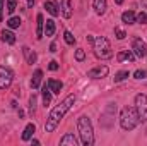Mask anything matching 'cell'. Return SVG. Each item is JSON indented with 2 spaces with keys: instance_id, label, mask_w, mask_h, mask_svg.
<instances>
[{
  "instance_id": "cell-1",
  "label": "cell",
  "mask_w": 147,
  "mask_h": 146,
  "mask_svg": "<svg viewBox=\"0 0 147 146\" xmlns=\"http://www.w3.org/2000/svg\"><path fill=\"white\" fill-rule=\"evenodd\" d=\"M74 102H75V96L74 95H69L63 102H60L55 108L50 112V115L46 119V124H45V131L46 132H53L57 129V126L60 124V120L63 119V115L70 110V107L74 105Z\"/></svg>"
},
{
  "instance_id": "cell-2",
  "label": "cell",
  "mask_w": 147,
  "mask_h": 146,
  "mask_svg": "<svg viewBox=\"0 0 147 146\" xmlns=\"http://www.w3.org/2000/svg\"><path fill=\"white\" fill-rule=\"evenodd\" d=\"M77 129H79V134H80V141L84 146H92L94 143V132H92V124L91 120L82 115L77 119Z\"/></svg>"
},
{
  "instance_id": "cell-3",
  "label": "cell",
  "mask_w": 147,
  "mask_h": 146,
  "mask_svg": "<svg viewBox=\"0 0 147 146\" xmlns=\"http://www.w3.org/2000/svg\"><path fill=\"white\" fill-rule=\"evenodd\" d=\"M140 119H139V113L135 107H125L121 110V115H120V126L123 131H132L139 126Z\"/></svg>"
},
{
  "instance_id": "cell-4",
  "label": "cell",
  "mask_w": 147,
  "mask_h": 146,
  "mask_svg": "<svg viewBox=\"0 0 147 146\" xmlns=\"http://www.w3.org/2000/svg\"><path fill=\"white\" fill-rule=\"evenodd\" d=\"M92 45H94V53H96V57H98V59H110L111 55H113V53H111L110 41H108L105 36L94 38Z\"/></svg>"
},
{
  "instance_id": "cell-5",
  "label": "cell",
  "mask_w": 147,
  "mask_h": 146,
  "mask_svg": "<svg viewBox=\"0 0 147 146\" xmlns=\"http://www.w3.org/2000/svg\"><path fill=\"white\" fill-rule=\"evenodd\" d=\"M135 110L139 113L140 122H147V96L146 95H137L135 96Z\"/></svg>"
},
{
  "instance_id": "cell-6",
  "label": "cell",
  "mask_w": 147,
  "mask_h": 146,
  "mask_svg": "<svg viewBox=\"0 0 147 146\" xmlns=\"http://www.w3.org/2000/svg\"><path fill=\"white\" fill-rule=\"evenodd\" d=\"M14 81V72L10 67H5V65H0V89H7L10 88Z\"/></svg>"
},
{
  "instance_id": "cell-7",
  "label": "cell",
  "mask_w": 147,
  "mask_h": 146,
  "mask_svg": "<svg viewBox=\"0 0 147 146\" xmlns=\"http://www.w3.org/2000/svg\"><path fill=\"white\" fill-rule=\"evenodd\" d=\"M132 50L135 52V55L146 57L147 55V43H144L140 38H134V41H132Z\"/></svg>"
},
{
  "instance_id": "cell-8",
  "label": "cell",
  "mask_w": 147,
  "mask_h": 146,
  "mask_svg": "<svg viewBox=\"0 0 147 146\" xmlns=\"http://www.w3.org/2000/svg\"><path fill=\"white\" fill-rule=\"evenodd\" d=\"M108 72H110V69L106 65H98V67H94V69H91L87 72V77H91V79H103V77L108 76Z\"/></svg>"
},
{
  "instance_id": "cell-9",
  "label": "cell",
  "mask_w": 147,
  "mask_h": 146,
  "mask_svg": "<svg viewBox=\"0 0 147 146\" xmlns=\"http://www.w3.org/2000/svg\"><path fill=\"white\" fill-rule=\"evenodd\" d=\"M62 16L65 19L72 17V0H62Z\"/></svg>"
},
{
  "instance_id": "cell-10",
  "label": "cell",
  "mask_w": 147,
  "mask_h": 146,
  "mask_svg": "<svg viewBox=\"0 0 147 146\" xmlns=\"http://www.w3.org/2000/svg\"><path fill=\"white\" fill-rule=\"evenodd\" d=\"M92 5H94L96 14H99V16H103V14L106 12V7H108L106 0H94V2H92Z\"/></svg>"
},
{
  "instance_id": "cell-11",
  "label": "cell",
  "mask_w": 147,
  "mask_h": 146,
  "mask_svg": "<svg viewBox=\"0 0 147 146\" xmlns=\"http://www.w3.org/2000/svg\"><path fill=\"white\" fill-rule=\"evenodd\" d=\"M36 21H38V24H36V38L38 40H41L43 35H45V21H43V16H41V14H38Z\"/></svg>"
},
{
  "instance_id": "cell-12",
  "label": "cell",
  "mask_w": 147,
  "mask_h": 146,
  "mask_svg": "<svg viewBox=\"0 0 147 146\" xmlns=\"http://www.w3.org/2000/svg\"><path fill=\"white\" fill-rule=\"evenodd\" d=\"M45 9H46V10H48V12H50L53 17H57V16L60 14V10H58V5H57L55 2H51V0H46V2H45Z\"/></svg>"
},
{
  "instance_id": "cell-13",
  "label": "cell",
  "mask_w": 147,
  "mask_h": 146,
  "mask_svg": "<svg viewBox=\"0 0 147 146\" xmlns=\"http://www.w3.org/2000/svg\"><path fill=\"white\" fill-rule=\"evenodd\" d=\"M135 19H137V16H135L134 10H127V12L121 14V21L125 24H135Z\"/></svg>"
},
{
  "instance_id": "cell-14",
  "label": "cell",
  "mask_w": 147,
  "mask_h": 146,
  "mask_svg": "<svg viewBox=\"0 0 147 146\" xmlns=\"http://www.w3.org/2000/svg\"><path fill=\"white\" fill-rule=\"evenodd\" d=\"M48 88H50L51 93H60L62 88H63V83L62 81H57V79H50L48 81Z\"/></svg>"
},
{
  "instance_id": "cell-15",
  "label": "cell",
  "mask_w": 147,
  "mask_h": 146,
  "mask_svg": "<svg viewBox=\"0 0 147 146\" xmlns=\"http://www.w3.org/2000/svg\"><path fill=\"white\" fill-rule=\"evenodd\" d=\"M41 79H43V71H34L33 74V79H31V88L33 89H38L39 88V84H41Z\"/></svg>"
},
{
  "instance_id": "cell-16",
  "label": "cell",
  "mask_w": 147,
  "mask_h": 146,
  "mask_svg": "<svg viewBox=\"0 0 147 146\" xmlns=\"http://www.w3.org/2000/svg\"><path fill=\"white\" fill-rule=\"evenodd\" d=\"M134 59H135V55H134L130 50H123V52H120V53L116 55V60H118V62H123V60H130V62H132Z\"/></svg>"
},
{
  "instance_id": "cell-17",
  "label": "cell",
  "mask_w": 147,
  "mask_h": 146,
  "mask_svg": "<svg viewBox=\"0 0 147 146\" xmlns=\"http://www.w3.org/2000/svg\"><path fill=\"white\" fill-rule=\"evenodd\" d=\"M45 35L46 36H53L55 35V21L53 19H46V23H45Z\"/></svg>"
},
{
  "instance_id": "cell-18",
  "label": "cell",
  "mask_w": 147,
  "mask_h": 146,
  "mask_svg": "<svg viewBox=\"0 0 147 146\" xmlns=\"http://www.w3.org/2000/svg\"><path fill=\"white\" fill-rule=\"evenodd\" d=\"M34 131H36V126H34V124H28L26 129H24V132H22V139H24V141H29L31 136L34 134Z\"/></svg>"
},
{
  "instance_id": "cell-19",
  "label": "cell",
  "mask_w": 147,
  "mask_h": 146,
  "mask_svg": "<svg viewBox=\"0 0 147 146\" xmlns=\"http://www.w3.org/2000/svg\"><path fill=\"white\" fill-rule=\"evenodd\" d=\"M0 36H2V40H3L5 43H9V45H14V43H16V36H14V33L9 31V29H3Z\"/></svg>"
},
{
  "instance_id": "cell-20",
  "label": "cell",
  "mask_w": 147,
  "mask_h": 146,
  "mask_svg": "<svg viewBox=\"0 0 147 146\" xmlns=\"http://www.w3.org/2000/svg\"><path fill=\"white\" fill-rule=\"evenodd\" d=\"M60 145L62 146H77V139H75V136L74 134H67V136H63L62 139H60Z\"/></svg>"
},
{
  "instance_id": "cell-21",
  "label": "cell",
  "mask_w": 147,
  "mask_h": 146,
  "mask_svg": "<svg viewBox=\"0 0 147 146\" xmlns=\"http://www.w3.org/2000/svg\"><path fill=\"white\" fill-rule=\"evenodd\" d=\"M41 93H43V105H45V107H48V105H50V102H51V91H50V88L45 84V86H43V89H41Z\"/></svg>"
},
{
  "instance_id": "cell-22",
  "label": "cell",
  "mask_w": 147,
  "mask_h": 146,
  "mask_svg": "<svg viewBox=\"0 0 147 146\" xmlns=\"http://www.w3.org/2000/svg\"><path fill=\"white\" fill-rule=\"evenodd\" d=\"M22 53L26 55V59H28V64H34V62H36L38 55L34 53V52H31L28 46H24V48H22Z\"/></svg>"
},
{
  "instance_id": "cell-23",
  "label": "cell",
  "mask_w": 147,
  "mask_h": 146,
  "mask_svg": "<svg viewBox=\"0 0 147 146\" xmlns=\"http://www.w3.org/2000/svg\"><path fill=\"white\" fill-rule=\"evenodd\" d=\"M7 26H9L10 29H16V28L21 26V19H19V17H10V19L7 21Z\"/></svg>"
},
{
  "instance_id": "cell-24",
  "label": "cell",
  "mask_w": 147,
  "mask_h": 146,
  "mask_svg": "<svg viewBox=\"0 0 147 146\" xmlns=\"http://www.w3.org/2000/svg\"><path fill=\"white\" fill-rule=\"evenodd\" d=\"M127 77H128V71H120V72L115 74V83H121Z\"/></svg>"
},
{
  "instance_id": "cell-25",
  "label": "cell",
  "mask_w": 147,
  "mask_h": 146,
  "mask_svg": "<svg viewBox=\"0 0 147 146\" xmlns=\"http://www.w3.org/2000/svg\"><path fill=\"white\" fill-rule=\"evenodd\" d=\"M16 9H17V2H16V0H7V12L12 14Z\"/></svg>"
},
{
  "instance_id": "cell-26",
  "label": "cell",
  "mask_w": 147,
  "mask_h": 146,
  "mask_svg": "<svg viewBox=\"0 0 147 146\" xmlns=\"http://www.w3.org/2000/svg\"><path fill=\"white\" fill-rule=\"evenodd\" d=\"M34 110H36V95H31V98H29V112L34 113Z\"/></svg>"
},
{
  "instance_id": "cell-27",
  "label": "cell",
  "mask_w": 147,
  "mask_h": 146,
  "mask_svg": "<svg viewBox=\"0 0 147 146\" xmlns=\"http://www.w3.org/2000/svg\"><path fill=\"white\" fill-rule=\"evenodd\" d=\"M63 36H65L67 45H74V43H75V38H74V35L70 33V31H65V33H63Z\"/></svg>"
},
{
  "instance_id": "cell-28",
  "label": "cell",
  "mask_w": 147,
  "mask_h": 146,
  "mask_svg": "<svg viewBox=\"0 0 147 146\" xmlns=\"http://www.w3.org/2000/svg\"><path fill=\"white\" fill-rule=\"evenodd\" d=\"M84 59H86V52H84L82 48H79V50L75 52V60H77V62H82Z\"/></svg>"
},
{
  "instance_id": "cell-29",
  "label": "cell",
  "mask_w": 147,
  "mask_h": 146,
  "mask_svg": "<svg viewBox=\"0 0 147 146\" xmlns=\"http://www.w3.org/2000/svg\"><path fill=\"white\" fill-rule=\"evenodd\" d=\"M135 23H139V24H146L147 23V14L146 12H140V14L137 16V19H135Z\"/></svg>"
},
{
  "instance_id": "cell-30",
  "label": "cell",
  "mask_w": 147,
  "mask_h": 146,
  "mask_svg": "<svg viewBox=\"0 0 147 146\" xmlns=\"http://www.w3.org/2000/svg\"><path fill=\"white\" fill-rule=\"evenodd\" d=\"M146 76H147V72H146V71H140V69L134 72V77H135V79H144Z\"/></svg>"
},
{
  "instance_id": "cell-31",
  "label": "cell",
  "mask_w": 147,
  "mask_h": 146,
  "mask_svg": "<svg viewBox=\"0 0 147 146\" xmlns=\"http://www.w3.org/2000/svg\"><path fill=\"white\" fill-rule=\"evenodd\" d=\"M115 35H116L118 40H123V38L127 36V35H125V31H123V29H120V28H116V29H115Z\"/></svg>"
},
{
  "instance_id": "cell-32",
  "label": "cell",
  "mask_w": 147,
  "mask_h": 146,
  "mask_svg": "<svg viewBox=\"0 0 147 146\" xmlns=\"http://www.w3.org/2000/svg\"><path fill=\"white\" fill-rule=\"evenodd\" d=\"M48 67H50V71H58V62L57 60H51Z\"/></svg>"
},
{
  "instance_id": "cell-33",
  "label": "cell",
  "mask_w": 147,
  "mask_h": 146,
  "mask_svg": "<svg viewBox=\"0 0 147 146\" xmlns=\"http://www.w3.org/2000/svg\"><path fill=\"white\" fill-rule=\"evenodd\" d=\"M3 2L5 0H0V19H3Z\"/></svg>"
},
{
  "instance_id": "cell-34",
  "label": "cell",
  "mask_w": 147,
  "mask_h": 146,
  "mask_svg": "<svg viewBox=\"0 0 147 146\" xmlns=\"http://www.w3.org/2000/svg\"><path fill=\"white\" fill-rule=\"evenodd\" d=\"M50 52H57V45H55V43L50 45Z\"/></svg>"
},
{
  "instance_id": "cell-35",
  "label": "cell",
  "mask_w": 147,
  "mask_h": 146,
  "mask_svg": "<svg viewBox=\"0 0 147 146\" xmlns=\"http://www.w3.org/2000/svg\"><path fill=\"white\" fill-rule=\"evenodd\" d=\"M28 5H29V7H33V5H34V0H28Z\"/></svg>"
},
{
  "instance_id": "cell-36",
  "label": "cell",
  "mask_w": 147,
  "mask_h": 146,
  "mask_svg": "<svg viewBox=\"0 0 147 146\" xmlns=\"http://www.w3.org/2000/svg\"><path fill=\"white\" fill-rule=\"evenodd\" d=\"M115 2H116L118 5H120V3H123V0H115Z\"/></svg>"
}]
</instances>
